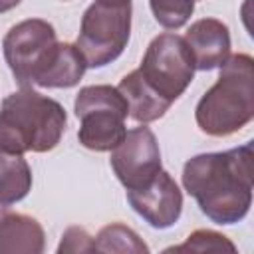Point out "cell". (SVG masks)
<instances>
[{
    "instance_id": "6da1fadb",
    "label": "cell",
    "mask_w": 254,
    "mask_h": 254,
    "mask_svg": "<svg viewBox=\"0 0 254 254\" xmlns=\"http://www.w3.org/2000/svg\"><path fill=\"white\" fill-rule=\"evenodd\" d=\"M252 143L194 155L183 167V187L212 222H240L252 206Z\"/></svg>"
},
{
    "instance_id": "7a4b0ae2",
    "label": "cell",
    "mask_w": 254,
    "mask_h": 254,
    "mask_svg": "<svg viewBox=\"0 0 254 254\" xmlns=\"http://www.w3.org/2000/svg\"><path fill=\"white\" fill-rule=\"evenodd\" d=\"M67 125L62 103L32 87H20L0 103V149L48 153L58 147Z\"/></svg>"
},
{
    "instance_id": "3957f363",
    "label": "cell",
    "mask_w": 254,
    "mask_h": 254,
    "mask_svg": "<svg viewBox=\"0 0 254 254\" xmlns=\"http://www.w3.org/2000/svg\"><path fill=\"white\" fill-rule=\"evenodd\" d=\"M254 117V60L248 54H230L218 77L198 99L194 121L210 137H228Z\"/></svg>"
},
{
    "instance_id": "277c9868",
    "label": "cell",
    "mask_w": 254,
    "mask_h": 254,
    "mask_svg": "<svg viewBox=\"0 0 254 254\" xmlns=\"http://www.w3.org/2000/svg\"><path fill=\"white\" fill-rule=\"evenodd\" d=\"M75 117L79 119L77 139L89 151H111L127 133L125 119L129 107L121 91L113 85H85L73 101Z\"/></svg>"
},
{
    "instance_id": "5b68a950",
    "label": "cell",
    "mask_w": 254,
    "mask_h": 254,
    "mask_svg": "<svg viewBox=\"0 0 254 254\" xmlns=\"http://www.w3.org/2000/svg\"><path fill=\"white\" fill-rule=\"evenodd\" d=\"M131 36V0H95L81 18L75 40L87 67L115 62Z\"/></svg>"
},
{
    "instance_id": "8992f818",
    "label": "cell",
    "mask_w": 254,
    "mask_h": 254,
    "mask_svg": "<svg viewBox=\"0 0 254 254\" xmlns=\"http://www.w3.org/2000/svg\"><path fill=\"white\" fill-rule=\"evenodd\" d=\"M141 77L167 101L175 103L194 77V62L183 36L165 32L151 40L137 67Z\"/></svg>"
},
{
    "instance_id": "52a82bcc",
    "label": "cell",
    "mask_w": 254,
    "mask_h": 254,
    "mask_svg": "<svg viewBox=\"0 0 254 254\" xmlns=\"http://www.w3.org/2000/svg\"><path fill=\"white\" fill-rule=\"evenodd\" d=\"M58 46L54 26L42 18H28L14 24L4 40V60L20 87H32L40 69L48 64Z\"/></svg>"
},
{
    "instance_id": "ba28073f",
    "label": "cell",
    "mask_w": 254,
    "mask_h": 254,
    "mask_svg": "<svg viewBox=\"0 0 254 254\" xmlns=\"http://www.w3.org/2000/svg\"><path fill=\"white\" fill-rule=\"evenodd\" d=\"M109 163L125 190L145 187L163 169L155 133L145 123L141 127L127 129L121 143L111 149Z\"/></svg>"
},
{
    "instance_id": "9c48e42d",
    "label": "cell",
    "mask_w": 254,
    "mask_h": 254,
    "mask_svg": "<svg viewBox=\"0 0 254 254\" xmlns=\"http://www.w3.org/2000/svg\"><path fill=\"white\" fill-rule=\"evenodd\" d=\"M125 192L131 208L153 228L159 230L171 228L181 218L183 192L175 183V179L163 169L145 187Z\"/></svg>"
},
{
    "instance_id": "30bf717a",
    "label": "cell",
    "mask_w": 254,
    "mask_h": 254,
    "mask_svg": "<svg viewBox=\"0 0 254 254\" xmlns=\"http://www.w3.org/2000/svg\"><path fill=\"white\" fill-rule=\"evenodd\" d=\"M183 38L198 71L220 67L230 56V30L222 20L200 18L189 26Z\"/></svg>"
},
{
    "instance_id": "8fae6325",
    "label": "cell",
    "mask_w": 254,
    "mask_h": 254,
    "mask_svg": "<svg viewBox=\"0 0 254 254\" xmlns=\"http://www.w3.org/2000/svg\"><path fill=\"white\" fill-rule=\"evenodd\" d=\"M85 69L87 64L81 52L77 50V46L69 42H58L48 64L36 75L34 85L50 87V89H67L79 83Z\"/></svg>"
},
{
    "instance_id": "7c38bea8",
    "label": "cell",
    "mask_w": 254,
    "mask_h": 254,
    "mask_svg": "<svg viewBox=\"0 0 254 254\" xmlns=\"http://www.w3.org/2000/svg\"><path fill=\"white\" fill-rule=\"evenodd\" d=\"M46 248V232L42 224L22 212L0 214V254H40Z\"/></svg>"
},
{
    "instance_id": "4fadbf2b",
    "label": "cell",
    "mask_w": 254,
    "mask_h": 254,
    "mask_svg": "<svg viewBox=\"0 0 254 254\" xmlns=\"http://www.w3.org/2000/svg\"><path fill=\"white\" fill-rule=\"evenodd\" d=\"M117 89L121 91V95L127 101L129 107V117L135 119L137 123H151L161 119L169 107L173 105L171 101H167L165 97H161L139 73V69L129 71L127 75H123V79L119 81Z\"/></svg>"
},
{
    "instance_id": "5bb4252c",
    "label": "cell",
    "mask_w": 254,
    "mask_h": 254,
    "mask_svg": "<svg viewBox=\"0 0 254 254\" xmlns=\"http://www.w3.org/2000/svg\"><path fill=\"white\" fill-rule=\"evenodd\" d=\"M32 190V169L24 155L0 149V206L20 202Z\"/></svg>"
},
{
    "instance_id": "9a60e30c",
    "label": "cell",
    "mask_w": 254,
    "mask_h": 254,
    "mask_svg": "<svg viewBox=\"0 0 254 254\" xmlns=\"http://www.w3.org/2000/svg\"><path fill=\"white\" fill-rule=\"evenodd\" d=\"M93 244H95V252H133V254L149 252V246L141 240V236L133 228L121 222H111L103 226L93 238Z\"/></svg>"
},
{
    "instance_id": "2e32d148",
    "label": "cell",
    "mask_w": 254,
    "mask_h": 254,
    "mask_svg": "<svg viewBox=\"0 0 254 254\" xmlns=\"http://www.w3.org/2000/svg\"><path fill=\"white\" fill-rule=\"evenodd\" d=\"M165 252H236V246L230 242L228 236L216 230L198 228L190 232L183 244L171 246Z\"/></svg>"
},
{
    "instance_id": "e0dca14e",
    "label": "cell",
    "mask_w": 254,
    "mask_h": 254,
    "mask_svg": "<svg viewBox=\"0 0 254 254\" xmlns=\"http://www.w3.org/2000/svg\"><path fill=\"white\" fill-rule=\"evenodd\" d=\"M149 6L155 20L167 30L183 28L194 12V0H149Z\"/></svg>"
},
{
    "instance_id": "ac0fdd59",
    "label": "cell",
    "mask_w": 254,
    "mask_h": 254,
    "mask_svg": "<svg viewBox=\"0 0 254 254\" xmlns=\"http://www.w3.org/2000/svg\"><path fill=\"white\" fill-rule=\"evenodd\" d=\"M77 254V252H95L93 236L83 228V226H69L62 234L58 254Z\"/></svg>"
},
{
    "instance_id": "d6986e66",
    "label": "cell",
    "mask_w": 254,
    "mask_h": 254,
    "mask_svg": "<svg viewBox=\"0 0 254 254\" xmlns=\"http://www.w3.org/2000/svg\"><path fill=\"white\" fill-rule=\"evenodd\" d=\"M20 2H22V0H0V14L10 12V10H12V8H16Z\"/></svg>"
},
{
    "instance_id": "ffe728a7",
    "label": "cell",
    "mask_w": 254,
    "mask_h": 254,
    "mask_svg": "<svg viewBox=\"0 0 254 254\" xmlns=\"http://www.w3.org/2000/svg\"><path fill=\"white\" fill-rule=\"evenodd\" d=\"M194 2H196V0H194Z\"/></svg>"
}]
</instances>
